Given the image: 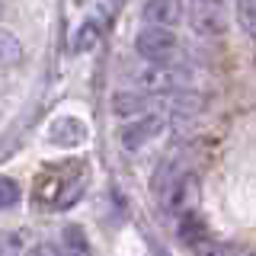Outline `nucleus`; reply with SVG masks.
I'll return each instance as SVG.
<instances>
[{
	"instance_id": "obj_12",
	"label": "nucleus",
	"mask_w": 256,
	"mask_h": 256,
	"mask_svg": "<svg viewBox=\"0 0 256 256\" xmlns=\"http://www.w3.org/2000/svg\"><path fill=\"white\" fill-rule=\"evenodd\" d=\"M61 246H64V256H93V246L80 224H68L61 230Z\"/></svg>"
},
{
	"instance_id": "obj_3",
	"label": "nucleus",
	"mask_w": 256,
	"mask_h": 256,
	"mask_svg": "<svg viewBox=\"0 0 256 256\" xmlns=\"http://www.w3.org/2000/svg\"><path fill=\"white\" fill-rule=\"evenodd\" d=\"M180 48V38H176L173 29H164V26H144L138 36H134V52L141 54V61H150V64H164L170 61Z\"/></svg>"
},
{
	"instance_id": "obj_7",
	"label": "nucleus",
	"mask_w": 256,
	"mask_h": 256,
	"mask_svg": "<svg viewBox=\"0 0 256 256\" xmlns=\"http://www.w3.org/2000/svg\"><path fill=\"white\" fill-rule=\"evenodd\" d=\"M48 141L58 144V148H77L86 141V125L74 116H61L48 125Z\"/></svg>"
},
{
	"instance_id": "obj_9",
	"label": "nucleus",
	"mask_w": 256,
	"mask_h": 256,
	"mask_svg": "<svg viewBox=\"0 0 256 256\" xmlns=\"http://www.w3.org/2000/svg\"><path fill=\"white\" fill-rule=\"evenodd\" d=\"M176 234H180V240L186 246H196V244H202V240H208V224L202 221L198 212H189V214H182V218H176Z\"/></svg>"
},
{
	"instance_id": "obj_1",
	"label": "nucleus",
	"mask_w": 256,
	"mask_h": 256,
	"mask_svg": "<svg viewBox=\"0 0 256 256\" xmlns=\"http://www.w3.org/2000/svg\"><path fill=\"white\" fill-rule=\"evenodd\" d=\"M84 189H86V164H80V160H68V164L52 166V170H45L42 176H38L36 202L45 205V208L61 212V208L74 205L77 198L84 196Z\"/></svg>"
},
{
	"instance_id": "obj_11",
	"label": "nucleus",
	"mask_w": 256,
	"mask_h": 256,
	"mask_svg": "<svg viewBox=\"0 0 256 256\" xmlns=\"http://www.w3.org/2000/svg\"><path fill=\"white\" fill-rule=\"evenodd\" d=\"M150 96H144L141 90L138 93H116L112 96V112H116V116H134V112H138V116H144V112H150Z\"/></svg>"
},
{
	"instance_id": "obj_18",
	"label": "nucleus",
	"mask_w": 256,
	"mask_h": 256,
	"mask_svg": "<svg viewBox=\"0 0 256 256\" xmlns=\"http://www.w3.org/2000/svg\"><path fill=\"white\" fill-rule=\"evenodd\" d=\"M26 256H64V253H61L54 244H36V246H32V250H29Z\"/></svg>"
},
{
	"instance_id": "obj_2",
	"label": "nucleus",
	"mask_w": 256,
	"mask_h": 256,
	"mask_svg": "<svg viewBox=\"0 0 256 256\" xmlns=\"http://www.w3.org/2000/svg\"><path fill=\"white\" fill-rule=\"evenodd\" d=\"M196 205H198V176L189 170L173 173L170 182L164 186V212L173 218H182V214L196 212Z\"/></svg>"
},
{
	"instance_id": "obj_8",
	"label": "nucleus",
	"mask_w": 256,
	"mask_h": 256,
	"mask_svg": "<svg viewBox=\"0 0 256 256\" xmlns=\"http://www.w3.org/2000/svg\"><path fill=\"white\" fill-rule=\"evenodd\" d=\"M192 29L202 32V36H221L224 32V13H221L218 0L196 4V10H192Z\"/></svg>"
},
{
	"instance_id": "obj_13",
	"label": "nucleus",
	"mask_w": 256,
	"mask_h": 256,
	"mask_svg": "<svg viewBox=\"0 0 256 256\" xmlns=\"http://www.w3.org/2000/svg\"><path fill=\"white\" fill-rule=\"evenodd\" d=\"M22 58V45H20V38L13 36V32H4L0 29V70H10L16 68Z\"/></svg>"
},
{
	"instance_id": "obj_17",
	"label": "nucleus",
	"mask_w": 256,
	"mask_h": 256,
	"mask_svg": "<svg viewBox=\"0 0 256 256\" xmlns=\"http://www.w3.org/2000/svg\"><path fill=\"white\" fill-rule=\"evenodd\" d=\"M20 253V237L16 234H0V256H16Z\"/></svg>"
},
{
	"instance_id": "obj_4",
	"label": "nucleus",
	"mask_w": 256,
	"mask_h": 256,
	"mask_svg": "<svg viewBox=\"0 0 256 256\" xmlns=\"http://www.w3.org/2000/svg\"><path fill=\"white\" fill-rule=\"evenodd\" d=\"M132 80L138 84V90H148V93H166V90H176V86L189 84V70L176 68V64L164 61V64H141L138 70L132 74Z\"/></svg>"
},
{
	"instance_id": "obj_15",
	"label": "nucleus",
	"mask_w": 256,
	"mask_h": 256,
	"mask_svg": "<svg viewBox=\"0 0 256 256\" xmlns=\"http://www.w3.org/2000/svg\"><path fill=\"white\" fill-rule=\"evenodd\" d=\"M237 4V20L250 36H256V0H234Z\"/></svg>"
},
{
	"instance_id": "obj_10",
	"label": "nucleus",
	"mask_w": 256,
	"mask_h": 256,
	"mask_svg": "<svg viewBox=\"0 0 256 256\" xmlns=\"http://www.w3.org/2000/svg\"><path fill=\"white\" fill-rule=\"evenodd\" d=\"M100 38H102V22L100 20H84L77 26V32H74L70 52H74V54H86V52H93V48L100 45Z\"/></svg>"
},
{
	"instance_id": "obj_6",
	"label": "nucleus",
	"mask_w": 256,
	"mask_h": 256,
	"mask_svg": "<svg viewBox=\"0 0 256 256\" xmlns=\"http://www.w3.org/2000/svg\"><path fill=\"white\" fill-rule=\"evenodd\" d=\"M141 16L148 26H164V29H173L176 22H182V0H148L141 6Z\"/></svg>"
},
{
	"instance_id": "obj_14",
	"label": "nucleus",
	"mask_w": 256,
	"mask_h": 256,
	"mask_svg": "<svg viewBox=\"0 0 256 256\" xmlns=\"http://www.w3.org/2000/svg\"><path fill=\"white\" fill-rule=\"evenodd\" d=\"M20 198H22V189H20V182L10 180V176H0V212L4 208H13V205H20Z\"/></svg>"
},
{
	"instance_id": "obj_19",
	"label": "nucleus",
	"mask_w": 256,
	"mask_h": 256,
	"mask_svg": "<svg viewBox=\"0 0 256 256\" xmlns=\"http://www.w3.org/2000/svg\"><path fill=\"white\" fill-rule=\"evenodd\" d=\"M196 4H208V0H196Z\"/></svg>"
},
{
	"instance_id": "obj_20",
	"label": "nucleus",
	"mask_w": 256,
	"mask_h": 256,
	"mask_svg": "<svg viewBox=\"0 0 256 256\" xmlns=\"http://www.w3.org/2000/svg\"><path fill=\"white\" fill-rule=\"evenodd\" d=\"M0 16H4V4H0Z\"/></svg>"
},
{
	"instance_id": "obj_21",
	"label": "nucleus",
	"mask_w": 256,
	"mask_h": 256,
	"mask_svg": "<svg viewBox=\"0 0 256 256\" xmlns=\"http://www.w3.org/2000/svg\"><path fill=\"white\" fill-rule=\"evenodd\" d=\"M246 256H256V253H246Z\"/></svg>"
},
{
	"instance_id": "obj_5",
	"label": "nucleus",
	"mask_w": 256,
	"mask_h": 256,
	"mask_svg": "<svg viewBox=\"0 0 256 256\" xmlns=\"http://www.w3.org/2000/svg\"><path fill=\"white\" fill-rule=\"evenodd\" d=\"M160 132H164V116H160V112H144V116H138L134 122H128L122 132H118V141H122V148H128V150H138L148 141H154Z\"/></svg>"
},
{
	"instance_id": "obj_16",
	"label": "nucleus",
	"mask_w": 256,
	"mask_h": 256,
	"mask_svg": "<svg viewBox=\"0 0 256 256\" xmlns=\"http://www.w3.org/2000/svg\"><path fill=\"white\" fill-rule=\"evenodd\" d=\"M192 253L196 256H230V246H224V244H218V240H202V244H196L192 246Z\"/></svg>"
}]
</instances>
